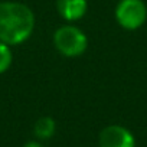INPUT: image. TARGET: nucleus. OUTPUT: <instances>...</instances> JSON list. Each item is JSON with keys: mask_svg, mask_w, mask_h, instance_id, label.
Wrapping results in <instances>:
<instances>
[{"mask_svg": "<svg viewBox=\"0 0 147 147\" xmlns=\"http://www.w3.org/2000/svg\"><path fill=\"white\" fill-rule=\"evenodd\" d=\"M35 15L19 2H0V40L7 45L25 42L33 32Z\"/></svg>", "mask_w": 147, "mask_h": 147, "instance_id": "nucleus-1", "label": "nucleus"}, {"mask_svg": "<svg viewBox=\"0 0 147 147\" xmlns=\"http://www.w3.org/2000/svg\"><path fill=\"white\" fill-rule=\"evenodd\" d=\"M23 147H42L39 143H36V141H29V143H26Z\"/></svg>", "mask_w": 147, "mask_h": 147, "instance_id": "nucleus-8", "label": "nucleus"}, {"mask_svg": "<svg viewBox=\"0 0 147 147\" xmlns=\"http://www.w3.org/2000/svg\"><path fill=\"white\" fill-rule=\"evenodd\" d=\"M58 13L68 22L80 20L88 9L87 0H56Z\"/></svg>", "mask_w": 147, "mask_h": 147, "instance_id": "nucleus-5", "label": "nucleus"}, {"mask_svg": "<svg viewBox=\"0 0 147 147\" xmlns=\"http://www.w3.org/2000/svg\"><path fill=\"white\" fill-rule=\"evenodd\" d=\"M115 19L127 30L138 29L147 19V7L143 0H120L115 7Z\"/></svg>", "mask_w": 147, "mask_h": 147, "instance_id": "nucleus-3", "label": "nucleus"}, {"mask_svg": "<svg viewBox=\"0 0 147 147\" xmlns=\"http://www.w3.org/2000/svg\"><path fill=\"white\" fill-rule=\"evenodd\" d=\"M100 147H136V141L125 127L114 124L100 133Z\"/></svg>", "mask_w": 147, "mask_h": 147, "instance_id": "nucleus-4", "label": "nucleus"}, {"mask_svg": "<svg viewBox=\"0 0 147 147\" xmlns=\"http://www.w3.org/2000/svg\"><path fill=\"white\" fill-rule=\"evenodd\" d=\"M55 130H56V124H55V120L52 117H40L35 123V127H33L36 137H39L42 140L51 138L53 136Z\"/></svg>", "mask_w": 147, "mask_h": 147, "instance_id": "nucleus-6", "label": "nucleus"}, {"mask_svg": "<svg viewBox=\"0 0 147 147\" xmlns=\"http://www.w3.org/2000/svg\"><path fill=\"white\" fill-rule=\"evenodd\" d=\"M12 65V51L7 43L0 40V74L6 72Z\"/></svg>", "mask_w": 147, "mask_h": 147, "instance_id": "nucleus-7", "label": "nucleus"}, {"mask_svg": "<svg viewBox=\"0 0 147 147\" xmlns=\"http://www.w3.org/2000/svg\"><path fill=\"white\" fill-rule=\"evenodd\" d=\"M53 45L61 55L75 58L87 51L88 39L80 28L72 25H63L53 33Z\"/></svg>", "mask_w": 147, "mask_h": 147, "instance_id": "nucleus-2", "label": "nucleus"}]
</instances>
